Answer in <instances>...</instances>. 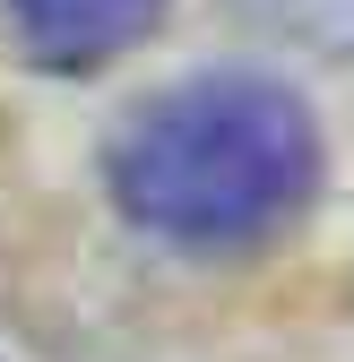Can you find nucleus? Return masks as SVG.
<instances>
[{"label": "nucleus", "mask_w": 354, "mask_h": 362, "mask_svg": "<svg viewBox=\"0 0 354 362\" xmlns=\"http://www.w3.org/2000/svg\"><path fill=\"white\" fill-rule=\"evenodd\" d=\"M234 18H251L259 35H285L302 52L354 61V0H225Z\"/></svg>", "instance_id": "obj_3"}, {"label": "nucleus", "mask_w": 354, "mask_h": 362, "mask_svg": "<svg viewBox=\"0 0 354 362\" xmlns=\"http://www.w3.org/2000/svg\"><path fill=\"white\" fill-rule=\"evenodd\" d=\"M0 9L43 69H96L156 35L164 0H0Z\"/></svg>", "instance_id": "obj_2"}, {"label": "nucleus", "mask_w": 354, "mask_h": 362, "mask_svg": "<svg viewBox=\"0 0 354 362\" xmlns=\"http://www.w3.org/2000/svg\"><path fill=\"white\" fill-rule=\"evenodd\" d=\"M104 181H113L121 216L147 224L156 242L234 250L312 207L320 129L302 112V95H285L277 78L207 69L121 121Z\"/></svg>", "instance_id": "obj_1"}]
</instances>
